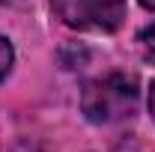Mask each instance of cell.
Instances as JSON below:
<instances>
[{
  "mask_svg": "<svg viewBox=\"0 0 155 152\" xmlns=\"http://www.w3.org/2000/svg\"><path fill=\"white\" fill-rule=\"evenodd\" d=\"M12 57H15V54H12V45L0 36V81L9 75V69H12Z\"/></svg>",
  "mask_w": 155,
  "mask_h": 152,
  "instance_id": "cell-3",
  "label": "cell"
},
{
  "mask_svg": "<svg viewBox=\"0 0 155 152\" xmlns=\"http://www.w3.org/2000/svg\"><path fill=\"white\" fill-rule=\"evenodd\" d=\"M149 114H152V119H155V84L149 87Z\"/></svg>",
  "mask_w": 155,
  "mask_h": 152,
  "instance_id": "cell-6",
  "label": "cell"
},
{
  "mask_svg": "<svg viewBox=\"0 0 155 152\" xmlns=\"http://www.w3.org/2000/svg\"><path fill=\"white\" fill-rule=\"evenodd\" d=\"M140 6L143 9H155V0H140Z\"/></svg>",
  "mask_w": 155,
  "mask_h": 152,
  "instance_id": "cell-7",
  "label": "cell"
},
{
  "mask_svg": "<svg viewBox=\"0 0 155 152\" xmlns=\"http://www.w3.org/2000/svg\"><path fill=\"white\" fill-rule=\"evenodd\" d=\"M137 98H140V90L134 78L125 72H110L84 87L81 107L90 122H116L134 114Z\"/></svg>",
  "mask_w": 155,
  "mask_h": 152,
  "instance_id": "cell-1",
  "label": "cell"
},
{
  "mask_svg": "<svg viewBox=\"0 0 155 152\" xmlns=\"http://www.w3.org/2000/svg\"><path fill=\"white\" fill-rule=\"evenodd\" d=\"M15 152H45L42 146H36V143H18L15 146Z\"/></svg>",
  "mask_w": 155,
  "mask_h": 152,
  "instance_id": "cell-5",
  "label": "cell"
},
{
  "mask_svg": "<svg viewBox=\"0 0 155 152\" xmlns=\"http://www.w3.org/2000/svg\"><path fill=\"white\" fill-rule=\"evenodd\" d=\"M63 24L78 30H116L125 18V0H51Z\"/></svg>",
  "mask_w": 155,
  "mask_h": 152,
  "instance_id": "cell-2",
  "label": "cell"
},
{
  "mask_svg": "<svg viewBox=\"0 0 155 152\" xmlns=\"http://www.w3.org/2000/svg\"><path fill=\"white\" fill-rule=\"evenodd\" d=\"M140 45H143V54H146V60H152L155 63V21L140 33Z\"/></svg>",
  "mask_w": 155,
  "mask_h": 152,
  "instance_id": "cell-4",
  "label": "cell"
}]
</instances>
